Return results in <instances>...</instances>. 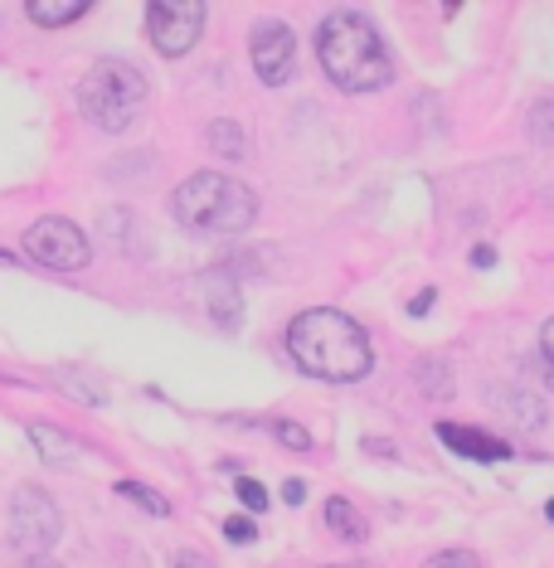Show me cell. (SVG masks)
Returning <instances> with one entry per match:
<instances>
[{
	"label": "cell",
	"mask_w": 554,
	"mask_h": 568,
	"mask_svg": "<svg viewBox=\"0 0 554 568\" xmlns=\"http://www.w3.org/2000/svg\"><path fill=\"white\" fill-rule=\"evenodd\" d=\"M15 568H64V564H54V559H20Z\"/></svg>",
	"instance_id": "26"
},
{
	"label": "cell",
	"mask_w": 554,
	"mask_h": 568,
	"mask_svg": "<svg viewBox=\"0 0 554 568\" xmlns=\"http://www.w3.org/2000/svg\"><path fill=\"white\" fill-rule=\"evenodd\" d=\"M545 515H550V520H554V501H550V505H545Z\"/></svg>",
	"instance_id": "28"
},
{
	"label": "cell",
	"mask_w": 554,
	"mask_h": 568,
	"mask_svg": "<svg viewBox=\"0 0 554 568\" xmlns=\"http://www.w3.org/2000/svg\"><path fill=\"white\" fill-rule=\"evenodd\" d=\"M239 501H244V510L248 515H268V486L263 481H253V476H239Z\"/></svg>",
	"instance_id": "16"
},
{
	"label": "cell",
	"mask_w": 554,
	"mask_h": 568,
	"mask_svg": "<svg viewBox=\"0 0 554 568\" xmlns=\"http://www.w3.org/2000/svg\"><path fill=\"white\" fill-rule=\"evenodd\" d=\"M205 146H210L214 156H224V161H244V156H248V136H244V127H239V122H224V117L205 127Z\"/></svg>",
	"instance_id": "13"
},
{
	"label": "cell",
	"mask_w": 554,
	"mask_h": 568,
	"mask_svg": "<svg viewBox=\"0 0 554 568\" xmlns=\"http://www.w3.org/2000/svg\"><path fill=\"white\" fill-rule=\"evenodd\" d=\"M433 297H438V292H433V287H423V292H418V297L409 302V316H414V321H418V316L433 311Z\"/></svg>",
	"instance_id": "22"
},
{
	"label": "cell",
	"mask_w": 554,
	"mask_h": 568,
	"mask_svg": "<svg viewBox=\"0 0 554 568\" xmlns=\"http://www.w3.org/2000/svg\"><path fill=\"white\" fill-rule=\"evenodd\" d=\"M59 535H64V515L54 505V496L44 486H15V496H10V525H5L10 549L25 554V559H44L59 544Z\"/></svg>",
	"instance_id": "5"
},
{
	"label": "cell",
	"mask_w": 554,
	"mask_h": 568,
	"mask_svg": "<svg viewBox=\"0 0 554 568\" xmlns=\"http://www.w3.org/2000/svg\"><path fill=\"white\" fill-rule=\"evenodd\" d=\"M273 433H278L282 447H292V452H307L312 447V433H307V428H297V423H273Z\"/></svg>",
	"instance_id": "20"
},
{
	"label": "cell",
	"mask_w": 554,
	"mask_h": 568,
	"mask_svg": "<svg viewBox=\"0 0 554 568\" xmlns=\"http://www.w3.org/2000/svg\"><path fill=\"white\" fill-rule=\"evenodd\" d=\"M205 302H210V321L219 331H239L244 321V297H239V282L229 272H210L205 277Z\"/></svg>",
	"instance_id": "10"
},
{
	"label": "cell",
	"mask_w": 554,
	"mask_h": 568,
	"mask_svg": "<svg viewBox=\"0 0 554 568\" xmlns=\"http://www.w3.org/2000/svg\"><path fill=\"white\" fill-rule=\"evenodd\" d=\"M316 59H321L326 78L346 93H375V88H389L394 78L389 49L360 10H331L316 25Z\"/></svg>",
	"instance_id": "2"
},
{
	"label": "cell",
	"mask_w": 554,
	"mask_h": 568,
	"mask_svg": "<svg viewBox=\"0 0 554 568\" xmlns=\"http://www.w3.org/2000/svg\"><path fill=\"white\" fill-rule=\"evenodd\" d=\"M224 539H234V544H253V539H258V520H248V515H229V520H224Z\"/></svg>",
	"instance_id": "18"
},
{
	"label": "cell",
	"mask_w": 554,
	"mask_h": 568,
	"mask_svg": "<svg viewBox=\"0 0 554 568\" xmlns=\"http://www.w3.org/2000/svg\"><path fill=\"white\" fill-rule=\"evenodd\" d=\"M326 530H331L341 544H365L370 539V520L360 515L350 501H341V496H331V501H326Z\"/></svg>",
	"instance_id": "11"
},
{
	"label": "cell",
	"mask_w": 554,
	"mask_h": 568,
	"mask_svg": "<svg viewBox=\"0 0 554 568\" xmlns=\"http://www.w3.org/2000/svg\"><path fill=\"white\" fill-rule=\"evenodd\" d=\"M30 442H35V452L44 462H69L74 457V442L59 433V428H49V423H30Z\"/></svg>",
	"instance_id": "14"
},
{
	"label": "cell",
	"mask_w": 554,
	"mask_h": 568,
	"mask_svg": "<svg viewBox=\"0 0 554 568\" xmlns=\"http://www.w3.org/2000/svg\"><path fill=\"white\" fill-rule=\"evenodd\" d=\"M176 224L190 234L205 238H234L258 224V195L234 175H219V170H200V175L180 180L171 195Z\"/></svg>",
	"instance_id": "3"
},
{
	"label": "cell",
	"mask_w": 554,
	"mask_h": 568,
	"mask_svg": "<svg viewBox=\"0 0 554 568\" xmlns=\"http://www.w3.org/2000/svg\"><path fill=\"white\" fill-rule=\"evenodd\" d=\"M423 568H477V554L467 549H448V554H433Z\"/></svg>",
	"instance_id": "21"
},
{
	"label": "cell",
	"mask_w": 554,
	"mask_h": 568,
	"mask_svg": "<svg viewBox=\"0 0 554 568\" xmlns=\"http://www.w3.org/2000/svg\"><path fill=\"white\" fill-rule=\"evenodd\" d=\"M530 136L535 141H554V102H535L530 107Z\"/></svg>",
	"instance_id": "17"
},
{
	"label": "cell",
	"mask_w": 554,
	"mask_h": 568,
	"mask_svg": "<svg viewBox=\"0 0 554 568\" xmlns=\"http://www.w3.org/2000/svg\"><path fill=\"white\" fill-rule=\"evenodd\" d=\"M171 568H214V564L205 559V554H195V549H185V554H180V559H176Z\"/></svg>",
	"instance_id": "24"
},
{
	"label": "cell",
	"mask_w": 554,
	"mask_h": 568,
	"mask_svg": "<svg viewBox=\"0 0 554 568\" xmlns=\"http://www.w3.org/2000/svg\"><path fill=\"white\" fill-rule=\"evenodd\" d=\"M472 268H496V248H472Z\"/></svg>",
	"instance_id": "25"
},
{
	"label": "cell",
	"mask_w": 554,
	"mask_h": 568,
	"mask_svg": "<svg viewBox=\"0 0 554 568\" xmlns=\"http://www.w3.org/2000/svg\"><path fill=\"white\" fill-rule=\"evenodd\" d=\"M438 438H443L448 452L457 457H472V462H506L511 457V442L482 433V428H462V423H438Z\"/></svg>",
	"instance_id": "9"
},
{
	"label": "cell",
	"mask_w": 554,
	"mask_h": 568,
	"mask_svg": "<svg viewBox=\"0 0 554 568\" xmlns=\"http://www.w3.org/2000/svg\"><path fill=\"white\" fill-rule=\"evenodd\" d=\"M25 253L35 258L39 268H54V272H78V268H88V258H93V248H88V234L78 229V224L59 219V214H49V219L30 224V234H25Z\"/></svg>",
	"instance_id": "7"
},
{
	"label": "cell",
	"mask_w": 554,
	"mask_h": 568,
	"mask_svg": "<svg viewBox=\"0 0 554 568\" xmlns=\"http://www.w3.org/2000/svg\"><path fill=\"white\" fill-rule=\"evenodd\" d=\"M248 44H253L258 78H263L268 88L287 83L292 68H297V39H292V30L282 25V20H258L253 34H248Z\"/></svg>",
	"instance_id": "8"
},
{
	"label": "cell",
	"mask_w": 554,
	"mask_h": 568,
	"mask_svg": "<svg viewBox=\"0 0 554 568\" xmlns=\"http://www.w3.org/2000/svg\"><path fill=\"white\" fill-rule=\"evenodd\" d=\"M282 501H287V505H302V501H307V481H297V476H292V481L282 486Z\"/></svg>",
	"instance_id": "23"
},
{
	"label": "cell",
	"mask_w": 554,
	"mask_h": 568,
	"mask_svg": "<svg viewBox=\"0 0 554 568\" xmlns=\"http://www.w3.org/2000/svg\"><path fill=\"white\" fill-rule=\"evenodd\" d=\"M117 496H127V501H137L142 510H151L156 520L171 515V501H166L161 491H151V486H142V481H117Z\"/></svg>",
	"instance_id": "15"
},
{
	"label": "cell",
	"mask_w": 554,
	"mask_h": 568,
	"mask_svg": "<svg viewBox=\"0 0 554 568\" xmlns=\"http://www.w3.org/2000/svg\"><path fill=\"white\" fill-rule=\"evenodd\" d=\"M93 0H25V15L44 30H59V25H74L78 15H88Z\"/></svg>",
	"instance_id": "12"
},
{
	"label": "cell",
	"mask_w": 554,
	"mask_h": 568,
	"mask_svg": "<svg viewBox=\"0 0 554 568\" xmlns=\"http://www.w3.org/2000/svg\"><path fill=\"white\" fill-rule=\"evenodd\" d=\"M205 0H146V34H151L156 54L180 59L195 49L200 30H205Z\"/></svg>",
	"instance_id": "6"
},
{
	"label": "cell",
	"mask_w": 554,
	"mask_h": 568,
	"mask_svg": "<svg viewBox=\"0 0 554 568\" xmlns=\"http://www.w3.org/2000/svg\"><path fill=\"white\" fill-rule=\"evenodd\" d=\"M287 355L297 360L302 374L326 384H355L375 365L365 326L350 321L346 311H331V306H312L287 326Z\"/></svg>",
	"instance_id": "1"
},
{
	"label": "cell",
	"mask_w": 554,
	"mask_h": 568,
	"mask_svg": "<svg viewBox=\"0 0 554 568\" xmlns=\"http://www.w3.org/2000/svg\"><path fill=\"white\" fill-rule=\"evenodd\" d=\"M146 78L127 59H98L78 83V107L98 132H132L146 117Z\"/></svg>",
	"instance_id": "4"
},
{
	"label": "cell",
	"mask_w": 554,
	"mask_h": 568,
	"mask_svg": "<svg viewBox=\"0 0 554 568\" xmlns=\"http://www.w3.org/2000/svg\"><path fill=\"white\" fill-rule=\"evenodd\" d=\"M540 370H545V384L554 389V316L540 326Z\"/></svg>",
	"instance_id": "19"
},
{
	"label": "cell",
	"mask_w": 554,
	"mask_h": 568,
	"mask_svg": "<svg viewBox=\"0 0 554 568\" xmlns=\"http://www.w3.org/2000/svg\"><path fill=\"white\" fill-rule=\"evenodd\" d=\"M0 263H10V253H5V248H0Z\"/></svg>",
	"instance_id": "27"
}]
</instances>
